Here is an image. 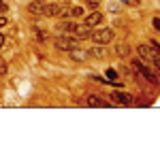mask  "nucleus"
<instances>
[{
  "label": "nucleus",
  "mask_w": 160,
  "mask_h": 149,
  "mask_svg": "<svg viewBox=\"0 0 160 149\" xmlns=\"http://www.w3.org/2000/svg\"><path fill=\"white\" fill-rule=\"evenodd\" d=\"M77 45H79V38H75L73 34L71 36H56L53 38V47L60 49V51H71Z\"/></svg>",
  "instance_id": "nucleus-1"
},
{
  "label": "nucleus",
  "mask_w": 160,
  "mask_h": 149,
  "mask_svg": "<svg viewBox=\"0 0 160 149\" xmlns=\"http://www.w3.org/2000/svg\"><path fill=\"white\" fill-rule=\"evenodd\" d=\"M90 38H92L96 45H107V43L113 41V30H111V28H98V30H94V32L90 34Z\"/></svg>",
  "instance_id": "nucleus-2"
},
{
  "label": "nucleus",
  "mask_w": 160,
  "mask_h": 149,
  "mask_svg": "<svg viewBox=\"0 0 160 149\" xmlns=\"http://www.w3.org/2000/svg\"><path fill=\"white\" fill-rule=\"evenodd\" d=\"M130 66L135 68L137 73H141V74H143V77L148 79L149 83H158V81H156V74L152 73V70H149V68H148V66H145L143 62H141V60H132V64H130Z\"/></svg>",
  "instance_id": "nucleus-3"
},
{
  "label": "nucleus",
  "mask_w": 160,
  "mask_h": 149,
  "mask_svg": "<svg viewBox=\"0 0 160 149\" xmlns=\"http://www.w3.org/2000/svg\"><path fill=\"white\" fill-rule=\"evenodd\" d=\"M111 100H113L115 104H124V107H126V104H130V102H132L135 98H132V94H128V92L115 89V92L111 94Z\"/></svg>",
  "instance_id": "nucleus-4"
},
{
  "label": "nucleus",
  "mask_w": 160,
  "mask_h": 149,
  "mask_svg": "<svg viewBox=\"0 0 160 149\" xmlns=\"http://www.w3.org/2000/svg\"><path fill=\"white\" fill-rule=\"evenodd\" d=\"M71 53V60L73 62H86L88 55H90V49H81V47H73V49L68 51Z\"/></svg>",
  "instance_id": "nucleus-5"
},
{
  "label": "nucleus",
  "mask_w": 160,
  "mask_h": 149,
  "mask_svg": "<svg viewBox=\"0 0 160 149\" xmlns=\"http://www.w3.org/2000/svg\"><path fill=\"white\" fill-rule=\"evenodd\" d=\"M100 22H102V13H98V11H92L90 15H86V19H83V24H86V26H90V28L98 26Z\"/></svg>",
  "instance_id": "nucleus-6"
},
{
  "label": "nucleus",
  "mask_w": 160,
  "mask_h": 149,
  "mask_svg": "<svg viewBox=\"0 0 160 149\" xmlns=\"http://www.w3.org/2000/svg\"><path fill=\"white\" fill-rule=\"evenodd\" d=\"M90 34H92V28H90V26H77V28H75V32H73V36L75 38H79V41H81V38H90Z\"/></svg>",
  "instance_id": "nucleus-7"
},
{
  "label": "nucleus",
  "mask_w": 160,
  "mask_h": 149,
  "mask_svg": "<svg viewBox=\"0 0 160 149\" xmlns=\"http://www.w3.org/2000/svg\"><path fill=\"white\" fill-rule=\"evenodd\" d=\"M58 11H60V4H56V2L43 4V17H56Z\"/></svg>",
  "instance_id": "nucleus-8"
},
{
  "label": "nucleus",
  "mask_w": 160,
  "mask_h": 149,
  "mask_svg": "<svg viewBox=\"0 0 160 149\" xmlns=\"http://www.w3.org/2000/svg\"><path fill=\"white\" fill-rule=\"evenodd\" d=\"M86 102L90 104V107H105V100L100 98V96H96V94H88Z\"/></svg>",
  "instance_id": "nucleus-9"
},
{
  "label": "nucleus",
  "mask_w": 160,
  "mask_h": 149,
  "mask_svg": "<svg viewBox=\"0 0 160 149\" xmlns=\"http://www.w3.org/2000/svg\"><path fill=\"white\" fill-rule=\"evenodd\" d=\"M28 11L32 13V15H43V2H41V0L30 2V4H28Z\"/></svg>",
  "instance_id": "nucleus-10"
},
{
  "label": "nucleus",
  "mask_w": 160,
  "mask_h": 149,
  "mask_svg": "<svg viewBox=\"0 0 160 149\" xmlns=\"http://www.w3.org/2000/svg\"><path fill=\"white\" fill-rule=\"evenodd\" d=\"M128 53H130V47H128L126 43H120V45L115 47V55H118V58H126Z\"/></svg>",
  "instance_id": "nucleus-11"
},
{
  "label": "nucleus",
  "mask_w": 160,
  "mask_h": 149,
  "mask_svg": "<svg viewBox=\"0 0 160 149\" xmlns=\"http://www.w3.org/2000/svg\"><path fill=\"white\" fill-rule=\"evenodd\" d=\"M90 53H92L94 58H100V60H102V58L107 55V49H105L102 45H96V47H92V49H90Z\"/></svg>",
  "instance_id": "nucleus-12"
},
{
  "label": "nucleus",
  "mask_w": 160,
  "mask_h": 149,
  "mask_svg": "<svg viewBox=\"0 0 160 149\" xmlns=\"http://www.w3.org/2000/svg\"><path fill=\"white\" fill-rule=\"evenodd\" d=\"M139 55L145 58V60H152V47L149 45H139Z\"/></svg>",
  "instance_id": "nucleus-13"
},
{
  "label": "nucleus",
  "mask_w": 160,
  "mask_h": 149,
  "mask_svg": "<svg viewBox=\"0 0 160 149\" xmlns=\"http://www.w3.org/2000/svg\"><path fill=\"white\" fill-rule=\"evenodd\" d=\"M75 28H77V24H75V22H66V19H64V22L60 24V30H62V32H71V34H73Z\"/></svg>",
  "instance_id": "nucleus-14"
},
{
  "label": "nucleus",
  "mask_w": 160,
  "mask_h": 149,
  "mask_svg": "<svg viewBox=\"0 0 160 149\" xmlns=\"http://www.w3.org/2000/svg\"><path fill=\"white\" fill-rule=\"evenodd\" d=\"M56 17L68 19V17H71V7H68V4H62V7H60V11H58V15H56Z\"/></svg>",
  "instance_id": "nucleus-15"
},
{
  "label": "nucleus",
  "mask_w": 160,
  "mask_h": 149,
  "mask_svg": "<svg viewBox=\"0 0 160 149\" xmlns=\"http://www.w3.org/2000/svg\"><path fill=\"white\" fill-rule=\"evenodd\" d=\"M81 15H83L81 7H71V17H81Z\"/></svg>",
  "instance_id": "nucleus-16"
},
{
  "label": "nucleus",
  "mask_w": 160,
  "mask_h": 149,
  "mask_svg": "<svg viewBox=\"0 0 160 149\" xmlns=\"http://www.w3.org/2000/svg\"><path fill=\"white\" fill-rule=\"evenodd\" d=\"M98 4H100V0H88V7L90 9H98Z\"/></svg>",
  "instance_id": "nucleus-17"
},
{
  "label": "nucleus",
  "mask_w": 160,
  "mask_h": 149,
  "mask_svg": "<svg viewBox=\"0 0 160 149\" xmlns=\"http://www.w3.org/2000/svg\"><path fill=\"white\" fill-rule=\"evenodd\" d=\"M107 11H109V13H118V11H120V7H118V4H109Z\"/></svg>",
  "instance_id": "nucleus-18"
},
{
  "label": "nucleus",
  "mask_w": 160,
  "mask_h": 149,
  "mask_svg": "<svg viewBox=\"0 0 160 149\" xmlns=\"http://www.w3.org/2000/svg\"><path fill=\"white\" fill-rule=\"evenodd\" d=\"M4 73H7V64L2 62V64H0V74H4Z\"/></svg>",
  "instance_id": "nucleus-19"
},
{
  "label": "nucleus",
  "mask_w": 160,
  "mask_h": 149,
  "mask_svg": "<svg viewBox=\"0 0 160 149\" xmlns=\"http://www.w3.org/2000/svg\"><path fill=\"white\" fill-rule=\"evenodd\" d=\"M107 77L109 79H115V70H107Z\"/></svg>",
  "instance_id": "nucleus-20"
},
{
  "label": "nucleus",
  "mask_w": 160,
  "mask_h": 149,
  "mask_svg": "<svg viewBox=\"0 0 160 149\" xmlns=\"http://www.w3.org/2000/svg\"><path fill=\"white\" fill-rule=\"evenodd\" d=\"M154 28H156V30L160 32V19H154Z\"/></svg>",
  "instance_id": "nucleus-21"
},
{
  "label": "nucleus",
  "mask_w": 160,
  "mask_h": 149,
  "mask_svg": "<svg viewBox=\"0 0 160 149\" xmlns=\"http://www.w3.org/2000/svg\"><path fill=\"white\" fill-rule=\"evenodd\" d=\"M0 26H7V17H4V15L0 17Z\"/></svg>",
  "instance_id": "nucleus-22"
},
{
  "label": "nucleus",
  "mask_w": 160,
  "mask_h": 149,
  "mask_svg": "<svg viewBox=\"0 0 160 149\" xmlns=\"http://www.w3.org/2000/svg\"><path fill=\"white\" fill-rule=\"evenodd\" d=\"M2 45H4V34L0 32V47H2Z\"/></svg>",
  "instance_id": "nucleus-23"
},
{
  "label": "nucleus",
  "mask_w": 160,
  "mask_h": 149,
  "mask_svg": "<svg viewBox=\"0 0 160 149\" xmlns=\"http://www.w3.org/2000/svg\"><path fill=\"white\" fill-rule=\"evenodd\" d=\"M0 64H2V58H0Z\"/></svg>",
  "instance_id": "nucleus-24"
}]
</instances>
